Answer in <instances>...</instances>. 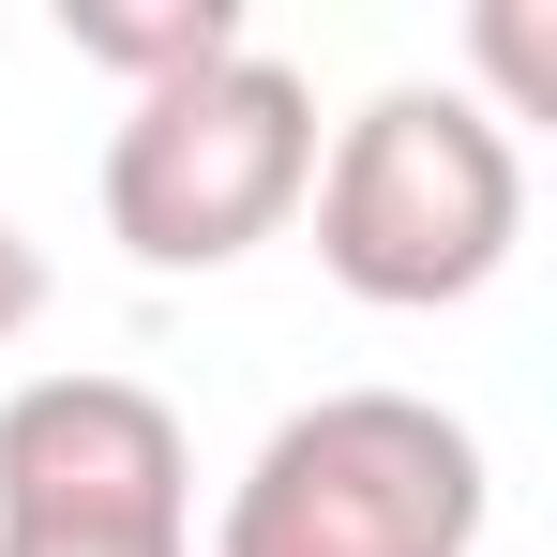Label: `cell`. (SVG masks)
Returning <instances> with one entry per match:
<instances>
[{
    "label": "cell",
    "instance_id": "6da1fadb",
    "mask_svg": "<svg viewBox=\"0 0 557 557\" xmlns=\"http://www.w3.org/2000/svg\"><path fill=\"white\" fill-rule=\"evenodd\" d=\"M301 196H317V272L376 317L482 301L528 242V151L467 91H376L362 121H332Z\"/></svg>",
    "mask_w": 557,
    "mask_h": 557
},
{
    "label": "cell",
    "instance_id": "7a4b0ae2",
    "mask_svg": "<svg viewBox=\"0 0 557 557\" xmlns=\"http://www.w3.org/2000/svg\"><path fill=\"white\" fill-rule=\"evenodd\" d=\"M497 512L482 437L437 392H317L226 482L211 557H467Z\"/></svg>",
    "mask_w": 557,
    "mask_h": 557
},
{
    "label": "cell",
    "instance_id": "3957f363",
    "mask_svg": "<svg viewBox=\"0 0 557 557\" xmlns=\"http://www.w3.org/2000/svg\"><path fill=\"white\" fill-rule=\"evenodd\" d=\"M317 182V91L286 76L272 46H226L166 91L121 106L106 136V242L136 272H226L257 257Z\"/></svg>",
    "mask_w": 557,
    "mask_h": 557
},
{
    "label": "cell",
    "instance_id": "277c9868",
    "mask_svg": "<svg viewBox=\"0 0 557 557\" xmlns=\"http://www.w3.org/2000/svg\"><path fill=\"white\" fill-rule=\"evenodd\" d=\"M0 557H196V437L136 376L0 392Z\"/></svg>",
    "mask_w": 557,
    "mask_h": 557
},
{
    "label": "cell",
    "instance_id": "5b68a950",
    "mask_svg": "<svg viewBox=\"0 0 557 557\" xmlns=\"http://www.w3.org/2000/svg\"><path fill=\"white\" fill-rule=\"evenodd\" d=\"M61 46L106 61L121 91H166V76H196V61L257 46V30H242V0H61Z\"/></svg>",
    "mask_w": 557,
    "mask_h": 557
},
{
    "label": "cell",
    "instance_id": "8992f818",
    "mask_svg": "<svg viewBox=\"0 0 557 557\" xmlns=\"http://www.w3.org/2000/svg\"><path fill=\"white\" fill-rule=\"evenodd\" d=\"M482 61H497V76H512V106L543 121V76H557V46H543V15H528V0H497V15H482Z\"/></svg>",
    "mask_w": 557,
    "mask_h": 557
},
{
    "label": "cell",
    "instance_id": "52a82bcc",
    "mask_svg": "<svg viewBox=\"0 0 557 557\" xmlns=\"http://www.w3.org/2000/svg\"><path fill=\"white\" fill-rule=\"evenodd\" d=\"M30 317H46V257H30V242H15V226H0V347H15V332H30Z\"/></svg>",
    "mask_w": 557,
    "mask_h": 557
}]
</instances>
